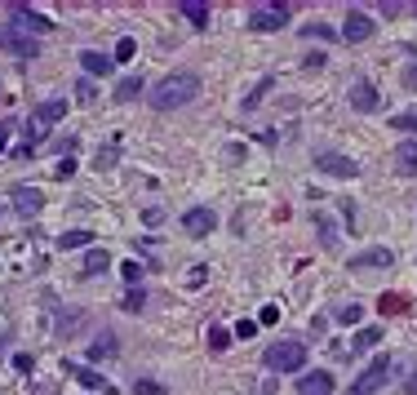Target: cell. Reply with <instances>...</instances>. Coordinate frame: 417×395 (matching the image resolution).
I'll return each instance as SVG.
<instances>
[{
    "instance_id": "6da1fadb",
    "label": "cell",
    "mask_w": 417,
    "mask_h": 395,
    "mask_svg": "<svg viewBox=\"0 0 417 395\" xmlns=\"http://www.w3.org/2000/svg\"><path fill=\"white\" fill-rule=\"evenodd\" d=\"M191 98H200V76H191V71H173V76H164L160 85H152V107L156 111H178V107H187Z\"/></svg>"
},
{
    "instance_id": "7a4b0ae2",
    "label": "cell",
    "mask_w": 417,
    "mask_h": 395,
    "mask_svg": "<svg viewBox=\"0 0 417 395\" xmlns=\"http://www.w3.org/2000/svg\"><path fill=\"white\" fill-rule=\"evenodd\" d=\"M302 365H307V347H302V342H275V347H266V369L293 373Z\"/></svg>"
},
{
    "instance_id": "3957f363",
    "label": "cell",
    "mask_w": 417,
    "mask_h": 395,
    "mask_svg": "<svg viewBox=\"0 0 417 395\" xmlns=\"http://www.w3.org/2000/svg\"><path fill=\"white\" fill-rule=\"evenodd\" d=\"M387 382H391V360H373V365L351 382V395H377Z\"/></svg>"
},
{
    "instance_id": "277c9868",
    "label": "cell",
    "mask_w": 417,
    "mask_h": 395,
    "mask_svg": "<svg viewBox=\"0 0 417 395\" xmlns=\"http://www.w3.org/2000/svg\"><path fill=\"white\" fill-rule=\"evenodd\" d=\"M0 49H9L13 58H31V54H36V36H27L23 27L5 23V27H0Z\"/></svg>"
},
{
    "instance_id": "5b68a950",
    "label": "cell",
    "mask_w": 417,
    "mask_h": 395,
    "mask_svg": "<svg viewBox=\"0 0 417 395\" xmlns=\"http://www.w3.org/2000/svg\"><path fill=\"white\" fill-rule=\"evenodd\" d=\"M249 27L253 31H280V27H289V5H262L249 13Z\"/></svg>"
},
{
    "instance_id": "8992f818",
    "label": "cell",
    "mask_w": 417,
    "mask_h": 395,
    "mask_svg": "<svg viewBox=\"0 0 417 395\" xmlns=\"http://www.w3.org/2000/svg\"><path fill=\"white\" fill-rule=\"evenodd\" d=\"M182 227H187V236H195V240H205L213 227H218V218H213V209H205V205H195V209H187L182 213Z\"/></svg>"
},
{
    "instance_id": "52a82bcc",
    "label": "cell",
    "mask_w": 417,
    "mask_h": 395,
    "mask_svg": "<svg viewBox=\"0 0 417 395\" xmlns=\"http://www.w3.org/2000/svg\"><path fill=\"white\" fill-rule=\"evenodd\" d=\"M377 31V23L369 18V13H360V9H351L346 13V23H342V40H351V45H360V40H369Z\"/></svg>"
},
{
    "instance_id": "ba28073f",
    "label": "cell",
    "mask_w": 417,
    "mask_h": 395,
    "mask_svg": "<svg viewBox=\"0 0 417 395\" xmlns=\"http://www.w3.org/2000/svg\"><path fill=\"white\" fill-rule=\"evenodd\" d=\"M315 169H324V173H333V178H355L360 164L346 160V156H338V151H324V156H315Z\"/></svg>"
},
{
    "instance_id": "9c48e42d",
    "label": "cell",
    "mask_w": 417,
    "mask_h": 395,
    "mask_svg": "<svg viewBox=\"0 0 417 395\" xmlns=\"http://www.w3.org/2000/svg\"><path fill=\"white\" fill-rule=\"evenodd\" d=\"M9 23H13V27H23V31H49V27H54L49 18H40V13H36V9H27V5H13V9H9Z\"/></svg>"
},
{
    "instance_id": "30bf717a",
    "label": "cell",
    "mask_w": 417,
    "mask_h": 395,
    "mask_svg": "<svg viewBox=\"0 0 417 395\" xmlns=\"http://www.w3.org/2000/svg\"><path fill=\"white\" fill-rule=\"evenodd\" d=\"M391 156H395V169L404 173V178H417V138H409V142H399V147H395Z\"/></svg>"
},
{
    "instance_id": "8fae6325",
    "label": "cell",
    "mask_w": 417,
    "mask_h": 395,
    "mask_svg": "<svg viewBox=\"0 0 417 395\" xmlns=\"http://www.w3.org/2000/svg\"><path fill=\"white\" fill-rule=\"evenodd\" d=\"M297 395H333V377L329 373H302L297 377Z\"/></svg>"
},
{
    "instance_id": "7c38bea8",
    "label": "cell",
    "mask_w": 417,
    "mask_h": 395,
    "mask_svg": "<svg viewBox=\"0 0 417 395\" xmlns=\"http://www.w3.org/2000/svg\"><path fill=\"white\" fill-rule=\"evenodd\" d=\"M80 67H85L89 76H107L115 67V58L111 54H98V49H80Z\"/></svg>"
},
{
    "instance_id": "4fadbf2b",
    "label": "cell",
    "mask_w": 417,
    "mask_h": 395,
    "mask_svg": "<svg viewBox=\"0 0 417 395\" xmlns=\"http://www.w3.org/2000/svg\"><path fill=\"white\" fill-rule=\"evenodd\" d=\"M351 107L355 111H377V89L369 85V80H355L351 85Z\"/></svg>"
},
{
    "instance_id": "5bb4252c",
    "label": "cell",
    "mask_w": 417,
    "mask_h": 395,
    "mask_svg": "<svg viewBox=\"0 0 417 395\" xmlns=\"http://www.w3.org/2000/svg\"><path fill=\"white\" fill-rule=\"evenodd\" d=\"M40 205H45V195H40V191H31V187H18V191H13V209H18L23 218L40 213Z\"/></svg>"
},
{
    "instance_id": "9a60e30c",
    "label": "cell",
    "mask_w": 417,
    "mask_h": 395,
    "mask_svg": "<svg viewBox=\"0 0 417 395\" xmlns=\"http://www.w3.org/2000/svg\"><path fill=\"white\" fill-rule=\"evenodd\" d=\"M391 262H395V253H391V249H369V253H360L351 267H391Z\"/></svg>"
},
{
    "instance_id": "2e32d148",
    "label": "cell",
    "mask_w": 417,
    "mask_h": 395,
    "mask_svg": "<svg viewBox=\"0 0 417 395\" xmlns=\"http://www.w3.org/2000/svg\"><path fill=\"white\" fill-rule=\"evenodd\" d=\"M178 9L187 13V18H191L195 27H209V5H205V0H182Z\"/></svg>"
},
{
    "instance_id": "e0dca14e",
    "label": "cell",
    "mask_w": 417,
    "mask_h": 395,
    "mask_svg": "<svg viewBox=\"0 0 417 395\" xmlns=\"http://www.w3.org/2000/svg\"><path fill=\"white\" fill-rule=\"evenodd\" d=\"M62 116H67V103H58V98H54V103H40V107H36V120H40V125H58Z\"/></svg>"
},
{
    "instance_id": "ac0fdd59",
    "label": "cell",
    "mask_w": 417,
    "mask_h": 395,
    "mask_svg": "<svg viewBox=\"0 0 417 395\" xmlns=\"http://www.w3.org/2000/svg\"><path fill=\"white\" fill-rule=\"evenodd\" d=\"M377 342H382V328H377V324L360 328V333H355V342H351V355H355V351H369V347H377Z\"/></svg>"
},
{
    "instance_id": "d6986e66",
    "label": "cell",
    "mask_w": 417,
    "mask_h": 395,
    "mask_svg": "<svg viewBox=\"0 0 417 395\" xmlns=\"http://www.w3.org/2000/svg\"><path fill=\"white\" fill-rule=\"evenodd\" d=\"M67 369H72V373H76V377H80V382H85V387H93V391L111 395V387H107V377H103V373H93V369H76V365H67Z\"/></svg>"
},
{
    "instance_id": "ffe728a7",
    "label": "cell",
    "mask_w": 417,
    "mask_h": 395,
    "mask_svg": "<svg viewBox=\"0 0 417 395\" xmlns=\"http://www.w3.org/2000/svg\"><path fill=\"white\" fill-rule=\"evenodd\" d=\"M115 351H120V342H115L111 333L93 338V347H89V355H93V360H107V355H115Z\"/></svg>"
},
{
    "instance_id": "44dd1931",
    "label": "cell",
    "mask_w": 417,
    "mask_h": 395,
    "mask_svg": "<svg viewBox=\"0 0 417 395\" xmlns=\"http://www.w3.org/2000/svg\"><path fill=\"white\" fill-rule=\"evenodd\" d=\"M138 93H142V80L129 76V80H120V85H115V103H133Z\"/></svg>"
},
{
    "instance_id": "7402d4cb",
    "label": "cell",
    "mask_w": 417,
    "mask_h": 395,
    "mask_svg": "<svg viewBox=\"0 0 417 395\" xmlns=\"http://www.w3.org/2000/svg\"><path fill=\"white\" fill-rule=\"evenodd\" d=\"M111 267V258L103 253V249H93L89 258H85V267H80V271H85V275H98V271H107Z\"/></svg>"
},
{
    "instance_id": "603a6c76",
    "label": "cell",
    "mask_w": 417,
    "mask_h": 395,
    "mask_svg": "<svg viewBox=\"0 0 417 395\" xmlns=\"http://www.w3.org/2000/svg\"><path fill=\"white\" fill-rule=\"evenodd\" d=\"M271 85H275V80H271V76H266V80H258V89H253V93H249V98H244V111H253V107L262 103V98H266V93H271Z\"/></svg>"
},
{
    "instance_id": "cb8c5ba5",
    "label": "cell",
    "mask_w": 417,
    "mask_h": 395,
    "mask_svg": "<svg viewBox=\"0 0 417 395\" xmlns=\"http://www.w3.org/2000/svg\"><path fill=\"white\" fill-rule=\"evenodd\" d=\"M209 347H213V351H227V347H231V328H218V324H213V328H209Z\"/></svg>"
},
{
    "instance_id": "d4e9b609",
    "label": "cell",
    "mask_w": 417,
    "mask_h": 395,
    "mask_svg": "<svg viewBox=\"0 0 417 395\" xmlns=\"http://www.w3.org/2000/svg\"><path fill=\"white\" fill-rule=\"evenodd\" d=\"M89 240H93L89 231H67V236H62L58 244H62V249H80V244H89Z\"/></svg>"
},
{
    "instance_id": "484cf974",
    "label": "cell",
    "mask_w": 417,
    "mask_h": 395,
    "mask_svg": "<svg viewBox=\"0 0 417 395\" xmlns=\"http://www.w3.org/2000/svg\"><path fill=\"white\" fill-rule=\"evenodd\" d=\"M391 125H395V129H404V134H417V111H399Z\"/></svg>"
},
{
    "instance_id": "4316f807",
    "label": "cell",
    "mask_w": 417,
    "mask_h": 395,
    "mask_svg": "<svg viewBox=\"0 0 417 395\" xmlns=\"http://www.w3.org/2000/svg\"><path fill=\"white\" fill-rule=\"evenodd\" d=\"M120 307H125V311H142V307H147V293H142V289H129Z\"/></svg>"
},
{
    "instance_id": "83f0119b",
    "label": "cell",
    "mask_w": 417,
    "mask_h": 395,
    "mask_svg": "<svg viewBox=\"0 0 417 395\" xmlns=\"http://www.w3.org/2000/svg\"><path fill=\"white\" fill-rule=\"evenodd\" d=\"M133 54H138V45H133V40H129V36H125V40H120V45H115V54H111V58H115V62H129V58H133Z\"/></svg>"
},
{
    "instance_id": "f1b7e54d",
    "label": "cell",
    "mask_w": 417,
    "mask_h": 395,
    "mask_svg": "<svg viewBox=\"0 0 417 395\" xmlns=\"http://www.w3.org/2000/svg\"><path fill=\"white\" fill-rule=\"evenodd\" d=\"M315 227H320V240L333 249V244H338V231H333V222H329V218H315Z\"/></svg>"
},
{
    "instance_id": "f546056e",
    "label": "cell",
    "mask_w": 417,
    "mask_h": 395,
    "mask_svg": "<svg viewBox=\"0 0 417 395\" xmlns=\"http://www.w3.org/2000/svg\"><path fill=\"white\" fill-rule=\"evenodd\" d=\"M360 316H364V311H360L355 302H346V307L338 311V320H342V324H360Z\"/></svg>"
},
{
    "instance_id": "4dcf8cb0",
    "label": "cell",
    "mask_w": 417,
    "mask_h": 395,
    "mask_svg": "<svg viewBox=\"0 0 417 395\" xmlns=\"http://www.w3.org/2000/svg\"><path fill=\"white\" fill-rule=\"evenodd\" d=\"M120 271H125V280H129V285H138V275H142V262H125Z\"/></svg>"
},
{
    "instance_id": "1f68e13d",
    "label": "cell",
    "mask_w": 417,
    "mask_h": 395,
    "mask_svg": "<svg viewBox=\"0 0 417 395\" xmlns=\"http://www.w3.org/2000/svg\"><path fill=\"white\" fill-rule=\"evenodd\" d=\"M231 333H236V338H253V333H258V324H253V320H240L236 328H231Z\"/></svg>"
},
{
    "instance_id": "d6a6232c",
    "label": "cell",
    "mask_w": 417,
    "mask_h": 395,
    "mask_svg": "<svg viewBox=\"0 0 417 395\" xmlns=\"http://www.w3.org/2000/svg\"><path fill=\"white\" fill-rule=\"evenodd\" d=\"M307 36H315V40H333V31H329L324 23H311V27H307Z\"/></svg>"
},
{
    "instance_id": "836d02e7",
    "label": "cell",
    "mask_w": 417,
    "mask_h": 395,
    "mask_svg": "<svg viewBox=\"0 0 417 395\" xmlns=\"http://www.w3.org/2000/svg\"><path fill=\"white\" fill-rule=\"evenodd\" d=\"M404 89H417V58L404 67Z\"/></svg>"
},
{
    "instance_id": "e575fe53",
    "label": "cell",
    "mask_w": 417,
    "mask_h": 395,
    "mask_svg": "<svg viewBox=\"0 0 417 395\" xmlns=\"http://www.w3.org/2000/svg\"><path fill=\"white\" fill-rule=\"evenodd\" d=\"M258 320H262V324H275V320H280V307H262Z\"/></svg>"
},
{
    "instance_id": "d590c367",
    "label": "cell",
    "mask_w": 417,
    "mask_h": 395,
    "mask_svg": "<svg viewBox=\"0 0 417 395\" xmlns=\"http://www.w3.org/2000/svg\"><path fill=\"white\" fill-rule=\"evenodd\" d=\"M13 369H18V373H31L36 365H31V355H13Z\"/></svg>"
},
{
    "instance_id": "8d00e7d4",
    "label": "cell",
    "mask_w": 417,
    "mask_h": 395,
    "mask_svg": "<svg viewBox=\"0 0 417 395\" xmlns=\"http://www.w3.org/2000/svg\"><path fill=\"white\" fill-rule=\"evenodd\" d=\"M5 142H9V125H0V156H5Z\"/></svg>"
},
{
    "instance_id": "74e56055",
    "label": "cell",
    "mask_w": 417,
    "mask_h": 395,
    "mask_svg": "<svg viewBox=\"0 0 417 395\" xmlns=\"http://www.w3.org/2000/svg\"><path fill=\"white\" fill-rule=\"evenodd\" d=\"M409 391H413V395H417V373H413V377H409Z\"/></svg>"
},
{
    "instance_id": "f35d334b",
    "label": "cell",
    "mask_w": 417,
    "mask_h": 395,
    "mask_svg": "<svg viewBox=\"0 0 417 395\" xmlns=\"http://www.w3.org/2000/svg\"><path fill=\"white\" fill-rule=\"evenodd\" d=\"M413 13H417V9H413Z\"/></svg>"
}]
</instances>
